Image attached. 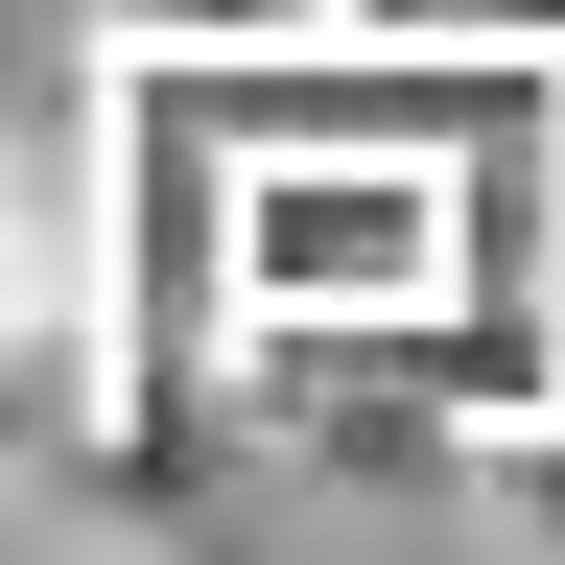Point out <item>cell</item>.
Listing matches in <instances>:
<instances>
[{"label":"cell","mask_w":565,"mask_h":565,"mask_svg":"<svg viewBox=\"0 0 565 565\" xmlns=\"http://www.w3.org/2000/svg\"><path fill=\"white\" fill-rule=\"evenodd\" d=\"M0 565H166V542L118 494H71V471H0Z\"/></svg>","instance_id":"obj_3"},{"label":"cell","mask_w":565,"mask_h":565,"mask_svg":"<svg viewBox=\"0 0 565 565\" xmlns=\"http://www.w3.org/2000/svg\"><path fill=\"white\" fill-rule=\"evenodd\" d=\"M118 47H166V71H307L330 47V0H95Z\"/></svg>","instance_id":"obj_2"},{"label":"cell","mask_w":565,"mask_h":565,"mask_svg":"<svg viewBox=\"0 0 565 565\" xmlns=\"http://www.w3.org/2000/svg\"><path fill=\"white\" fill-rule=\"evenodd\" d=\"M212 307H236V353H307V330H471V189H448V166H377V141L212 166Z\"/></svg>","instance_id":"obj_1"}]
</instances>
